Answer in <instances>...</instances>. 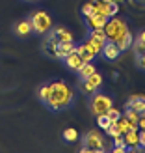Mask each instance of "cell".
I'll use <instances>...</instances> for the list:
<instances>
[{
    "instance_id": "cell-1",
    "label": "cell",
    "mask_w": 145,
    "mask_h": 153,
    "mask_svg": "<svg viewBox=\"0 0 145 153\" xmlns=\"http://www.w3.org/2000/svg\"><path fill=\"white\" fill-rule=\"evenodd\" d=\"M47 101H45V105L49 106V108L52 110H63L67 108L73 99H74V91L67 86V84L63 80H56V82H50L47 84Z\"/></svg>"
},
{
    "instance_id": "cell-2",
    "label": "cell",
    "mask_w": 145,
    "mask_h": 153,
    "mask_svg": "<svg viewBox=\"0 0 145 153\" xmlns=\"http://www.w3.org/2000/svg\"><path fill=\"white\" fill-rule=\"evenodd\" d=\"M128 32H130V30H128L127 22L123 19H119V17H110L108 22H106V26H104L106 39L112 41V43H119Z\"/></svg>"
},
{
    "instance_id": "cell-3",
    "label": "cell",
    "mask_w": 145,
    "mask_h": 153,
    "mask_svg": "<svg viewBox=\"0 0 145 153\" xmlns=\"http://www.w3.org/2000/svg\"><path fill=\"white\" fill-rule=\"evenodd\" d=\"M113 106L112 103V99L108 95H104V94H93V97H91V105H89V108H91V114L93 116H106L108 114V110Z\"/></svg>"
},
{
    "instance_id": "cell-4",
    "label": "cell",
    "mask_w": 145,
    "mask_h": 153,
    "mask_svg": "<svg viewBox=\"0 0 145 153\" xmlns=\"http://www.w3.org/2000/svg\"><path fill=\"white\" fill-rule=\"evenodd\" d=\"M30 25H32V30H35L37 34H47L52 28V19L47 11H35L30 17Z\"/></svg>"
},
{
    "instance_id": "cell-5",
    "label": "cell",
    "mask_w": 145,
    "mask_h": 153,
    "mask_svg": "<svg viewBox=\"0 0 145 153\" xmlns=\"http://www.w3.org/2000/svg\"><path fill=\"white\" fill-rule=\"evenodd\" d=\"M84 148H89V149H104V138L101 133L97 131H89L84 136Z\"/></svg>"
},
{
    "instance_id": "cell-6",
    "label": "cell",
    "mask_w": 145,
    "mask_h": 153,
    "mask_svg": "<svg viewBox=\"0 0 145 153\" xmlns=\"http://www.w3.org/2000/svg\"><path fill=\"white\" fill-rule=\"evenodd\" d=\"M101 84H102V75L101 73H93V75H89L86 80H84L82 84V90L86 91V94H95V91L101 88Z\"/></svg>"
},
{
    "instance_id": "cell-7",
    "label": "cell",
    "mask_w": 145,
    "mask_h": 153,
    "mask_svg": "<svg viewBox=\"0 0 145 153\" xmlns=\"http://www.w3.org/2000/svg\"><path fill=\"white\" fill-rule=\"evenodd\" d=\"M101 52L104 54L106 60H117L119 54H121V51L117 49V45L112 43V41H106V43L102 45V51H101Z\"/></svg>"
},
{
    "instance_id": "cell-8",
    "label": "cell",
    "mask_w": 145,
    "mask_h": 153,
    "mask_svg": "<svg viewBox=\"0 0 145 153\" xmlns=\"http://www.w3.org/2000/svg\"><path fill=\"white\" fill-rule=\"evenodd\" d=\"M86 21L91 30H104L106 22H108V19L102 17V15H89V17H86Z\"/></svg>"
},
{
    "instance_id": "cell-9",
    "label": "cell",
    "mask_w": 145,
    "mask_h": 153,
    "mask_svg": "<svg viewBox=\"0 0 145 153\" xmlns=\"http://www.w3.org/2000/svg\"><path fill=\"white\" fill-rule=\"evenodd\" d=\"M82 45H84V49H86V52H88V54H89V56H93V58H95V56L99 54V52L102 51V45L99 43V41H95L93 37H88V39L84 41Z\"/></svg>"
},
{
    "instance_id": "cell-10",
    "label": "cell",
    "mask_w": 145,
    "mask_h": 153,
    "mask_svg": "<svg viewBox=\"0 0 145 153\" xmlns=\"http://www.w3.org/2000/svg\"><path fill=\"white\" fill-rule=\"evenodd\" d=\"M123 138H125L127 149H134V148L140 146V131L138 129H136V131H128L127 134H123Z\"/></svg>"
},
{
    "instance_id": "cell-11",
    "label": "cell",
    "mask_w": 145,
    "mask_h": 153,
    "mask_svg": "<svg viewBox=\"0 0 145 153\" xmlns=\"http://www.w3.org/2000/svg\"><path fill=\"white\" fill-rule=\"evenodd\" d=\"M63 60H65L67 67H71V69H74V71H78L80 67L86 64V62H84V60H82L78 54H76V52H71V54H69V56H65Z\"/></svg>"
},
{
    "instance_id": "cell-12",
    "label": "cell",
    "mask_w": 145,
    "mask_h": 153,
    "mask_svg": "<svg viewBox=\"0 0 145 153\" xmlns=\"http://www.w3.org/2000/svg\"><path fill=\"white\" fill-rule=\"evenodd\" d=\"M93 15H102V17L110 19V4L101 2V0H93Z\"/></svg>"
},
{
    "instance_id": "cell-13",
    "label": "cell",
    "mask_w": 145,
    "mask_h": 153,
    "mask_svg": "<svg viewBox=\"0 0 145 153\" xmlns=\"http://www.w3.org/2000/svg\"><path fill=\"white\" fill-rule=\"evenodd\" d=\"M127 108H132L134 112L141 114V112H145V101L140 99L138 95H132L130 99H128V103H127Z\"/></svg>"
},
{
    "instance_id": "cell-14",
    "label": "cell",
    "mask_w": 145,
    "mask_h": 153,
    "mask_svg": "<svg viewBox=\"0 0 145 153\" xmlns=\"http://www.w3.org/2000/svg\"><path fill=\"white\" fill-rule=\"evenodd\" d=\"M56 36V39L58 41H65V43H73L74 41V37H73V34L69 32V30H65L63 26H60V28H56L54 32H52Z\"/></svg>"
},
{
    "instance_id": "cell-15",
    "label": "cell",
    "mask_w": 145,
    "mask_h": 153,
    "mask_svg": "<svg viewBox=\"0 0 145 153\" xmlns=\"http://www.w3.org/2000/svg\"><path fill=\"white\" fill-rule=\"evenodd\" d=\"M95 71H97V69H95L93 62H86V64H84L80 69H78V75H80V79H82V80H86L88 76H89V75H93Z\"/></svg>"
},
{
    "instance_id": "cell-16",
    "label": "cell",
    "mask_w": 145,
    "mask_h": 153,
    "mask_svg": "<svg viewBox=\"0 0 145 153\" xmlns=\"http://www.w3.org/2000/svg\"><path fill=\"white\" fill-rule=\"evenodd\" d=\"M116 127H117V131H119L121 134H127L128 131H136V129L130 127V123H128V120H127L125 116H121V118L116 121Z\"/></svg>"
},
{
    "instance_id": "cell-17",
    "label": "cell",
    "mask_w": 145,
    "mask_h": 153,
    "mask_svg": "<svg viewBox=\"0 0 145 153\" xmlns=\"http://www.w3.org/2000/svg\"><path fill=\"white\" fill-rule=\"evenodd\" d=\"M123 116L128 120V123H130L132 129H138V120H140V114L138 112H134L132 108H127V112L123 114ZM138 131H140V129H138Z\"/></svg>"
},
{
    "instance_id": "cell-18",
    "label": "cell",
    "mask_w": 145,
    "mask_h": 153,
    "mask_svg": "<svg viewBox=\"0 0 145 153\" xmlns=\"http://www.w3.org/2000/svg\"><path fill=\"white\" fill-rule=\"evenodd\" d=\"M15 32H17V36H28L30 32H32V25H30V21L19 22L17 28H15Z\"/></svg>"
},
{
    "instance_id": "cell-19",
    "label": "cell",
    "mask_w": 145,
    "mask_h": 153,
    "mask_svg": "<svg viewBox=\"0 0 145 153\" xmlns=\"http://www.w3.org/2000/svg\"><path fill=\"white\" fill-rule=\"evenodd\" d=\"M132 41H134V37H132L130 32H128V34L123 37V39H121L119 43H116V45H117V49H119V51H127V49H130V47H132Z\"/></svg>"
},
{
    "instance_id": "cell-20",
    "label": "cell",
    "mask_w": 145,
    "mask_h": 153,
    "mask_svg": "<svg viewBox=\"0 0 145 153\" xmlns=\"http://www.w3.org/2000/svg\"><path fill=\"white\" fill-rule=\"evenodd\" d=\"M89 37H93L95 41H99L101 45H104L106 41V34H104V30H91V34H89Z\"/></svg>"
},
{
    "instance_id": "cell-21",
    "label": "cell",
    "mask_w": 145,
    "mask_h": 153,
    "mask_svg": "<svg viewBox=\"0 0 145 153\" xmlns=\"http://www.w3.org/2000/svg\"><path fill=\"white\" fill-rule=\"evenodd\" d=\"M63 138H65L67 142H74L76 138H78V131H76V129H73V127L65 129V131H63Z\"/></svg>"
},
{
    "instance_id": "cell-22",
    "label": "cell",
    "mask_w": 145,
    "mask_h": 153,
    "mask_svg": "<svg viewBox=\"0 0 145 153\" xmlns=\"http://www.w3.org/2000/svg\"><path fill=\"white\" fill-rule=\"evenodd\" d=\"M74 52L76 54H78L84 62H91V60H93V56H89L88 52H86V49H84V45H80V47H74Z\"/></svg>"
},
{
    "instance_id": "cell-23",
    "label": "cell",
    "mask_w": 145,
    "mask_h": 153,
    "mask_svg": "<svg viewBox=\"0 0 145 153\" xmlns=\"http://www.w3.org/2000/svg\"><path fill=\"white\" fill-rule=\"evenodd\" d=\"M132 45H134V51H136V56H141L143 52H145V43L138 37V41H132Z\"/></svg>"
},
{
    "instance_id": "cell-24",
    "label": "cell",
    "mask_w": 145,
    "mask_h": 153,
    "mask_svg": "<svg viewBox=\"0 0 145 153\" xmlns=\"http://www.w3.org/2000/svg\"><path fill=\"white\" fill-rule=\"evenodd\" d=\"M106 116L110 118V121H112V123H116V121H117V120H119L121 116H123V114H121V112H119L117 108H113V106H112V108L108 110V114H106Z\"/></svg>"
},
{
    "instance_id": "cell-25",
    "label": "cell",
    "mask_w": 145,
    "mask_h": 153,
    "mask_svg": "<svg viewBox=\"0 0 145 153\" xmlns=\"http://www.w3.org/2000/svg\"><path fill=\"white\" fill-rule=\"evenodd\" d=\"M97 121H99V127H101L102 131H106V129L112 125V121H110V118H108V116H99V118H97Z\"/></svg>"
},
{
    "instance_id": "cell-26",
    "label": "cell",
    "mask_w": 145,
    "mask_h": 153,
    "mask_svg": "<svg viewBox=\"0 0 145 153\" xmlns=\"http://www.w3.org/2000/svg\"><path fill=\"white\" fill-rule=\"evenodd\" d=\"M82 13L86 15V17H89V15H93V2H88L82 6Z\"/></svg>"
},
{
    "instance_id": "cell-27",
    "label": "cell",
    "mask_w": 145,
    "mask_h": 153,
    "mask_svg": "<svg viewBox=\"0 0 145 153\" xmlns=\"http://www.w3.org/2000/svg\"><path fill=\"white\" fill-rule=\"evenodd\" d=\"M113 148H127L125 146V138H123V134H119L113 138Z\"/></svg>"
},
{
    "instance_id": "cell-28",
    "label": "cell",
    "mask_w": 145,
    "mask_h": 153,
    "mask_svg": "<svg viewBox=\"0 0 145 153\" xmlns=\"http://www.w3.org/2000/svg\"><path fill=\"white\" fill-rule=\"evenodd\" d=\"M106 133H108V134L112 136V138H116V136H119V134H121V133L117 131V127H116V123H112V125H110L108 129H106Z\"/></svg>"
},
{
    "instance_id": "cell-29",
    "label": "cell",
    "mask_w": 145,
    "mask_h": 153,
    "mask_svg": "<svg viewBox=\"0 0 145 153\" xmlns=\"http://www.w3.org/2000/svg\"><path fill=\"white\" fill-rule=\"evenodd\" d=\"M138 129L140 131H145V112L140 114V120H138Z\"/></svg>"
},
{
    "instance_id": "cell-30",
    "label": "cell",
    "mask_w": 145,
    "mask_h": 153,
    "mask_svg": "<svg viewBox=\"0 0 145 153\" xmlns=\"http://www.w3.org/2000/svg\"><path fill=\"white\" fill-rule=\"evenodd\" d=\"M138 64H140V67H143V69H145V52H143V54L140 56V60H138Z\"/></svg>"
},
{
    "instance_id": "cell-31",
    "label": "cell",
    "mask_w": 145,
    "mask_h": 153,
    "mask_svg": "<svg viewBox=\"0 0 145 153\" xmlns=\"http://www.w3.org/2000/svg\"><path fill=\"white\" fill-rule=\"evenodd\" d=\"M125 151H127V148H113L110 153H125Z\"/></svg>"
},
{
    "instance_id": "cell-32",
    "label": "cell",
    "mask_w": 145,
    "mask_h": 153,
    "mask_svg": "<svg viewBox=\"0 0 145 153\" xmlns=\"http://www.w3.org/2000/svg\"><path fill=\"white\" fill-rule=\"evenodd\" d=\"M80 153H95V149H89V148H82Z\"/></svg>"
},
{
    "instance_id": "cell-33",
    "label": "cell",
    "mask_w": 145,
    "mask_h": 153,
    "mask_svg": "<svg viewBox=\"0 0 145 153\" xmlns=\"http://www.w3.org/2000/svg\"><path fill=\"white\" fill-rule=\"evenodd\" d=\"M140 39H141V41H143V43H145V30H143V32H141V34H140Z\"/></svg>"
},
{
    "instance_id": "cell-34",
    "label": "cell",
    "mask_w": 145,
    "mask_h": 153,
    "mask_svg": "<svg viewBox=\"0 0 145 153\" xmlns=\"http://www.w3.org/2000/svg\"><path fill=\"white\" fill-rule=\"evenodd\" d=\"M125 153H138V149H136V148H134V149H127Z\"/></svg>"
},
{
    "instance_id": "cell-35",
    "label": "cell",
    "mask_w": 145,
    "mask_h": 153,
    "mask_svg": "<svg viewBox=\"0 0 145 153\" xmlns=\"http://www.w3.org/2000/svg\"><path fill=\"white\" fill-rule=\"evenodd\" d=\"M101 2H106V4H110V2H113V0H101Z\"/></svg>"
},
{
    "instance_id": "cell-36",
    "label": "cell",
    "mask_w": 145,
    "mask_h": 153,
    "mask_svg": "<svg viewBox=\"0 0 145 153\" xmlns=\"http://www.w3.org/2000/svg\"><path fill=\"white\" fill-rule=\"evenodd\" d=\"M113 2H116V4H119V2H123V0H113Z\"/></svg>"
}]
</instances>
